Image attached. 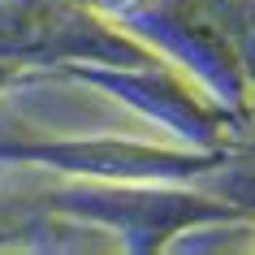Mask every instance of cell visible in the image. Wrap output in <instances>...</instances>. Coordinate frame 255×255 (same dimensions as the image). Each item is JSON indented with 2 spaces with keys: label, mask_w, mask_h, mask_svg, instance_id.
<instances>
[{
  "label": "cell",
  "mask_w": 255,
  "mask_h": 255,
  "mask_svg": "<svg viewBox=\"0 0 255 255\" xmlns=\"http://www.w3.org/2000/svg\"><path fill=\"white\" fill-rule=\"evenodd\" d=\"M113 4H121V9H130V4H138V0H113Z\"/></svg>",
  "instance_id": "obj_1"
}]
</instances>
